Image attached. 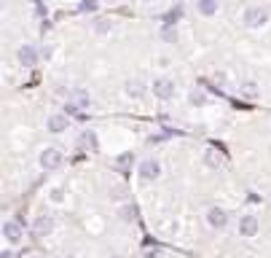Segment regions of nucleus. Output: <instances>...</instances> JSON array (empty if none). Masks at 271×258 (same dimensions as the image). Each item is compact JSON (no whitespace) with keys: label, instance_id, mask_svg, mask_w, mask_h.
Here are the masks:
<instances>
[{"label":"nucleus","instance_id":"1a4fd4ad","mask_svg":"<svg viewBox=\"0 0 271 258\" xmlns=\"http://www.w3.org/2000/svg\"><path fill=\"white\" fill-rule=\"evenodd\" d=\"M51 228H54V218H51V215H38V218H35V223H32L35 237H46V234H51Z\"/></svg>","mask_w":271,"mask_h":258},{"label":"nucleus","instance_id":"b1692460","mask_svg":"<svg viewBox=\"0 0 271 258\" xmlns=\"http://www.w3.org/2000/svg\"><path fill=\"white\" fill-rule=\"evenodd\" d=\"M110 196H113V199H121V196H124V188H121V186L110 188Z\"/></svg>","mask_w":271,"mask_h":258},{"label":"nucleus","instance_id":"4468645a","mask_svg":"<svg viewBox=\"0 0 271 258\" xmlns=\"http://www.w3.org/2000/svg\"><path fill=\"white\" fill-rule=\"evenodd\" d=\"M70 97H73V105H76L78 110H81V108H89V102H91V97H89L83 89H73Z\"/></svg>","mask_w":271,"mask_h":258},{"label":"nucleus","instance_id":"423d86ee","mask_svg":"<svg viewBox=\"0 0 271 258\" xmlns=\"http://www.w3.org/2000/svg\"><path fill=\"white\" fill-rule=\"evenodd\" d=\"M158 175H161V164H158L156 159L140 161V178L143 180H158Z\"/></svg>","mask_w":271,"mask_h":258},{"label":"nucleus","instance_id":"39448f33","mask_svg":"<svg viewBox=\"0 0 271 258\" xmlns=\"http://www.w3.org/2000/svg\"><path fill=\"white\" fill-rule=\"evenodd\" d=\"M204 218H207V223H210L212 228H223V226L228 223V213H226L223 207H218V205H212V207L207 210V215H204Z\"/></svg>","mask_w":271,"mask_h":258},{"label":"nucleus","instance_id":"f257e3e1","mask_svg":"<svg viewBox=\"0 0 271 258\" xmlns=\"http://www.w3.org/2000/svg\"><path fill=\"white\" fill-rule=\"evenodd\" d=\"M38 161H41V167H43L46 172H51V169H59V167H62L64 156H62V151H59V148H54V146H46V148L41 151Z\"/></svg>","mask_w":271,"mask_h":258},{"label":"nucleus","instance_id":"9b49d317","mask_svg":"<svg viewBox=\"0 0 271 258\" xmlns=\"http://www.w3.org/2000/svg\"><path fill=\"white\" fill-rule=\"evenodd\" d=\"M124 92L129 94V97H143V94H145L148 89H145V83L140 81V78H129V81H126V86H124Z\"/></svg>","mask_w":271,"mask_h":258},{"label":"nucleus","instance_id":"a211bd4d","mask_svg":"<svg viewBox=\"0 0 271 258\" xmlns=\"http://www.w3.org/2000/svg\"><path fill=\"white\" fill-rule=\"evenodd\" d=\"M161 38H164L166 43H177V30H175L172 24H166L164 30H161Z\"/></svg>","mask_w":271,"mask_h":258},{"label":"nucleus","instance_id":"6ab92c4d","mask_svg":"<svg viewBox=\"0 0 271 258\" xmlns=\"http://www.w3.org/2000/svg\"><path fill=\"white\" fill-rule=\"evenodd\" d=\"M242 94H245V97H255V94H258V83L255 81H245V83H242Z\"/></svg>","mask_w":271,"mask_h":258},{"label":"nucleus","instance_id":"f3484780","mask_svg":"<svg viewBox=\"0 0 271 258\" xmlns=\"http://www.w3.org/2000/svg\"><path fill=\"white\" fill-rule=\"evenodd\" d=\"M49 199H51L54 205H62V202H64V188H62V186H54L51 194H49Z\"/></svg>","mask_w":271,"mask_h":258},{"label":"nucleus","instance_id":"a878e982","mask_svg":"<svg viewBox=\"0 0 271 258\" xmlns=\"http://www.w3.org/2000/svg\"><path fill=\"white\" fill-rule=\"evenodd\" d=\"M0 258H14V253L11 250H3V255H0Z\"/></svg>","mask_w":271,"mask_h":258},{"label":"nucleus","instance_id":"6e6552de","mask_svg":"<svg viewBox=\"0 0 271 258\" xmlns=\"http://www.w3.org/2000/svg\"><path fill=\"white\" fill-rule=\"evenodd\" d=\"M258 228H260V223H258L255 215H242L239 218V234L242 237H255Z\"/></svg>","mask_w":271,"mask_h":258},{"label":"nucleus","instance_id":"5701e85b","mask_svg":"<svg viewBox=\"0 0 271 258\" xmlns=\"http://www.w3.org/2000/svg\"><path fill=\"white\" fill-rule=\"evenodd\" d=\"M145 258H164V253L158 247H151V250H145Z\"/></svg>","mask_w":271,"mask_h":258},{"label":"nucleus","instance_id":"393cba45","mask_svg":"<svg viewBox=\"0 0 271 258\" xmlns=\"http://www.w3.org/2000/svg\"><path fill=\"white\" fill-rule=\"evenodd\" d=\"M86 140H89V146L97 151V135H94V132H89V135H86Z\"/></svg>","mask_w":271,"mask_h":258},{"label":"nucleus","instance_id":"ddd939ff","mask_svg":"<svg viewBox=\"0 0 271 258\" xmlns=\"http://www.w3.org/2000/svg\"><path fill=\"white\" fill-rule=\"evenodd\" d=\"M188 100H191V105L193 108H204V105H207V92L201 89V86H196V89H191V94H188Z\"/></svg>","mask_w":271,"mask_h":258},{"label":"nucleus","instance_id":"20e7f679","mask_svg":"<svg viewBox=\"0 0 271 258\" xmlns=\"http://www.w3.org/2000/svg\"><path fill=\"white\" fill-rule=\"evenodd\" d=\"M3 237H6L8 245H19V242L24 240V228L16 223V221H6V223H3Z\"/></svg>","mask_w":271,"mask_h":258},{"label":"nucleus","instance_id":"f8f14e48","mask_svg":"<svg viewBox=\"0 0 271 258\" xmlns=\"http://www.w3.org/2000/svg\"><path fill=\"white\" fill-rule=\"evenodd\" d=\"M196 8H199L201 16H215V14H218V8H220V3H218V0H196Z\"/></svg>","mask_w":271,"mask_h":258},{"label":"nucleus","instance_id":"0eeeda50","mask_svg":"<svg viewBox=\"0 0 271 258\" xmlns=\"http://www.w3.org/2000/svg\"><path fill=\"white\" fill-rule=\"evenodd\" d=\"M16 56H19V65H24V68H35L38 65V49L30 43H24L19 51H16Z\"/></svg>","mask_w":271,"mask_h":258},{"label":"nucleus","instance_id":"f03ea898","mask_svg":"<svg viewBox=\"0 0 271 258\" xmlns=\"http://www.w3.org/2000/svg\"><path fill=\"white\" fill-rule=\"evenodd\" d=\"M242 22H245L250 30H260V27L268 22V11H266V8H260V6H250L245 11V16H242Z\"/></svg>","mask_w":271,"mask_h":258},{"label":"nucleus","instance_id":"dca6fc26","mask_svg":"<svg viewBox=\"0 0 271 258\" xmlns=\"http://www.w3.org/2000/svg\"><path fill=\"white\" fill-rule=\"evenodd\" d=\"M137 218V207L134 205H124L121 207V221H134Z\"/></svg>","mask_w":271,"mask_h":258},{"label":"nucleus","instance_id":"4be33fe9","mask_svg":"<svg viewBox=\"0 0 271 258\" xmlns=\"http://www.w3.org/2000/svg\"><path fill=\"white\" fill-rule=\"evenodd\" d=\"M204 164L207 167H218L220 164V159L215 156V151H207V154H204Z\"/></svg>","mask_w":271,"mask_h":258},{"label":"nucleus","instance_id":"2eb2a0df","mask_svg":"<svg viewBox=\"0 0 271 258\" xmlns=\"http://www.w3.org/2000/svg\"><path fill=\"white\" fill-rule=\"evenodd\" d=\"M132 161H134V156H132V154H121V156L116 159V167H118L121 172H126L129 167H132Z\"/></svg>","mask_w":271,"mask_h":258},{"label":"nucleus","instance_id":"412c9836","mask_svg":"<svg viewBox=\"0 0 271 258\" xmlns=\"http://www.w3.org/2000/svg\"><path fill=\"white\" fill-rule=\"evenodd\" d=\"M94 30H97L99 35H105V33L113 30V22H110V19H99V22L94 24Z\"/></svg>","mask_w":271,"mask_h":258},{"label":"nucleus","instance_id":"aec40b11","mask_svg":"<svg viewBox=\"0 0 271 258\" xmlns=\"http://www.w3.org/2000/svg\"><path fill=\"white\" fill-rule=\"evenodd\" d=\"M78 8H81L83 14H94L97 8H99V0H83V3H81Z\"/></svg>","mask_w":271,"mask_h":258},{"label":"nucleus","instance_id":"7ed1b4c3","mask_svg":"<svg viewBox=\"0 0 271 258\" xmlns=\"http://www.w3.org/2000/svg\"><path fill=\"white\" fill-rule=\"evenodd\" d=\"M175 92H177V86H175L172 78H156L153 81V94L158 100H172Z\"/></svg>","mask_w":271,"mask_h":258},{"label":"nucleus","instance_id":"9d476101","mask_svg":"<svg viewBox=\"0 0 271 258\" xmlns=\"http://www.w3.org/2000/svg\"><path fill=\"white\" fill-rule=\"evenodd\" d=\"M46 129L54 132V135L64 132V129H67V116H64V113H51L49 121H46Z\"/></svg>","mask_w":271,"mask_h":258}]
</instances>
